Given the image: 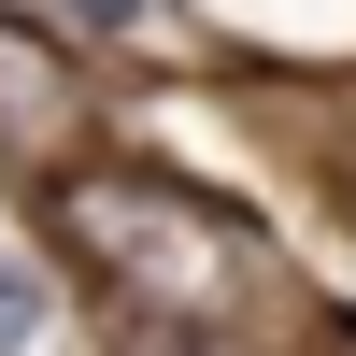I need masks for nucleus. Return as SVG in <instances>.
<instances>
[{"mask_svg":"<svg viewBox=\"0 0 356 356\" xmlns=\"http://www.w3.org/2000/svg\"><path fill=\"white\" fill-rule=\"evenodd\" d=\"M43 29H72V43H143L157 0H43Z\"/></svg>","mask_w":356,"mask_h":356,"instance_id":"3","label":"nucleus"},{"mask_svg":"<svg viewBox=\"0 0 356 356\" xmlns=\"http://www.w3.org/2000/svg\"><path fill=\"white\" fill-rule=\"evenodd\" d=\"M43 314H57V300H43V271L0 243V356H29V342H43Z\"/></svg>","mask_w":356,"mask_h":356,"instance_id":"4","label":"nucleus"},{"mask_svg":"<svg viewBox=\"0 0 356 356\" xmlns=\"http://www.w3.org/2000/svg\"><path fill=\"white\" fill-rule=\"evenodd\" d=\"M129 356H243V342H214V328H143Z\"/></svg>","mask_w":356,"mask_h":356,"instance_id":"5","label":"nucleus"},{"mask_svg":"<svg viewBox=\"0 0 356 356\" xmlns=\"http://www.w3.org/2000/svg\"><path fill=\"white\" fill-rule=\"evenodd\" d=\"M43 214H57V243H72V271L100 285L114 314H143V328L243 342L257 314H285L271 228H257L243 200H200V186H171V171H143V157H57Z\"/></svg>","mask_w":356,"mask_h":356,"instance_id":"1","label":"nucleus"},{"mask_svg":"<svg viewBox=\"0 0 356 356\" xmlns=\"http://www.w3.org/2000/svg\"><path fill=\"white\" fill-rule=\"evenodd\" d=\"M86 129H100V100H86V72H72V29H43V15L0 0V171L86 157Z\"/></svg>","mask_w":356,"mask_h":356,"instance_id":"2","label":"nucleus"}]
</instances>
